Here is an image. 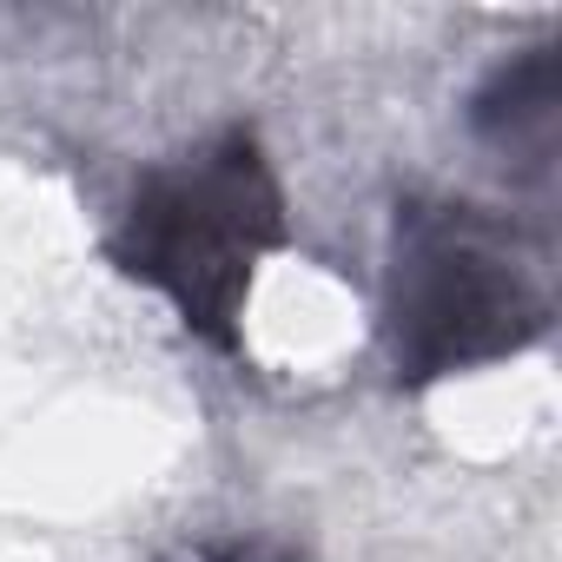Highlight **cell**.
Instances as JSON below:
<instances>
[{"label": "cell", "mask_w": 562, "mask_h": 562, "mask_svg": "<svg viewBox=\"0 0 562 562\" xmlns=\"http://www.w3.org/2000/svg\"><path fill=\"white\" fill-rule=\"evenodd\" d=\"M555 305L536 278L529 238L509 212L476 199H397L384 351L397 384H443L457 371L503 364L549 331Z\"/></svg>", "instance_id": "1"}, {"label": "cell", "mask_w": 562, "mask_h": 562, "mask_svg": "<svg viewBox=\"0 0 562 562\" xmlns=\"http://www.w3.org/2000/svg\"><path fill=\"white\" fill-rule=\"evenodd\" d=\"M285 186H278L251 126H225L212 146L153 166L133 186L106 258L172 299L192 338L238 351V318L258 265L285 245Z\"/></svg>", "instance_id": "2"}, {"label": "cell", "mask_w": 562, "mask_h": 562, "mask_svg": "<svg viewBox=\"0 0 562 562\" xmlns=\"http://www.w3.org/2000/svg\"><path fill=\"white\" fill-rule=\"evenodd\" d=\"M555 106H562V60L549 41H536V47L509 54L470 93V126H476V139H490L516 166L542 172L555 153Z\"/></svg>", "instance_id": "3"}, {"label": "cell", "mask_w": 562, "mask_h": 562, "mask_svg": "<svg viewBox=\"0 0 562 562\" xmlns=\"http://www.w3.org/2000/svg\"><path fill=\"white\" fill-rule=\"evenodd\" d=\"M192 562H305V555L271 536H218V542H199Z\"/></svg>", "instance_id": "4"}]
</instances>
